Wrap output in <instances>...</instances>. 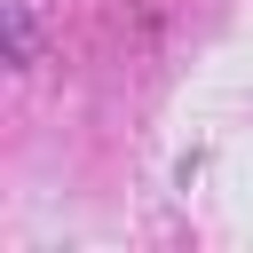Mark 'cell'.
Returning a JSON list of instances; mask_svg holds the SVG:
<instances>
[{
    "instance_id": "cell-1",
    "label": "cell",
    "mask_w": 253,
    "mask_h": 253,
    "mask_svg": "<svg viewBox=\"0 0 253 253\" xmlns=\"http://www.w3.org/2000/svg\"><path fill=\"white\" fill-rule=\"evenodd\" d=\"M8 55L32 63V16H24V8H8Z\"/></svg>"
}]
</instances>
